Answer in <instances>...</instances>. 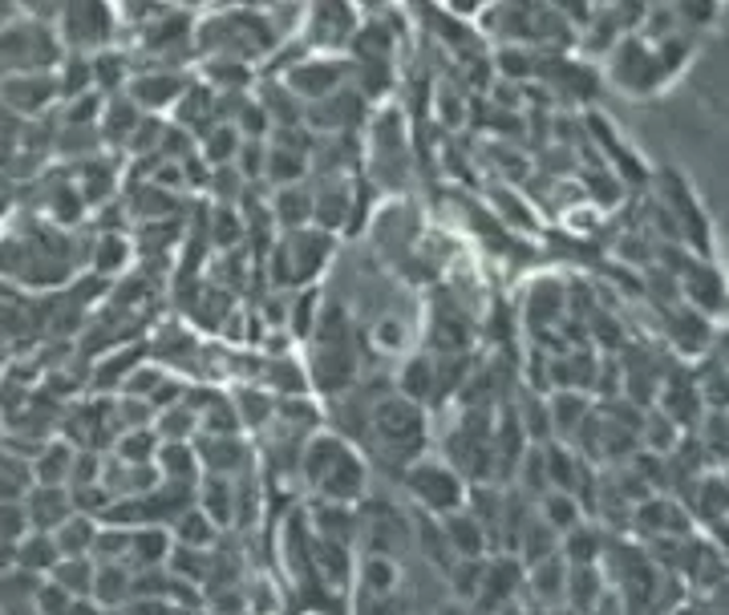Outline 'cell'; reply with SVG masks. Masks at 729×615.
<instances>
[{
  "mask_svg": "<svg viewBox=\"0 0 729 615\" xmlns=\"http://www.w3.org/2000/svg\"><path fill=\"white\" fill-rule=\"evenodd\" d=\"M57 37H53L50 29L41 25H0V74L9 69V77H21V74H41V69H50L57 62Z\"/></svg>",
  "mask_w": 729,
  "mask_h": 615,
  "instance_id": "obj_1",
  "label": "cell"
},
{
  "mask_svg": "<svg viewBox=\"0 0 729 615\" xmlns=\"http://www.w3.org/2000/svg\"><path fill=\"white\" fill-rule=\"evenodd\" d=\"M352 65L345 62H333V57H313V62L304 65H292L289 74H284V86H289V94L296 101H308V106H316V101H325L337 94V86L349 77Z\"/></svg>",
  "mask_w": 729,
  "mask_h": 615,
  "instance_id": "obj_2",
  "label": "cell"
},
{
  "mask_svg": "<svg viewBox=\"0 0 729 615\" xmlns=\"http://www.w3.org/2000/svg\"><path fill=\"white\" fill-rule=\"evenodd\" d=\"M410 490H414V498L429 510H438V515H454V510H463V482L438 462H417L410 474H405Z\"/></svg>",
  "mask_w": 729,
  "mask_h": 615,
  "instance_id": "obj_3",
  "label": "cell"
},
{
  "mask_svg": "<svg viewBox=\"0 0 729 615\" xmlns=\"http://www.w3.org/2000/svg\"><path fill=\"white\" fill-rule=\"evenodd\" d=\"M661 202H665L668 219L681 227V235L693 239L697 248H705V243H709V219H705V211L697 207L693 190L685 187V178H677V175L661 178Z\"/></svg>",
  "mask_w": 729,
  "mask_h": 615,
  "instance_id": "obj_4",
  "label": "cell"
},
{
  "mask_svg": "<svg viewBox=\"0 0 729 615\" xmlns=\"http://www.w3.org/2000/svg\"><path fill=\"white\" fill-rule=\"evenodd\" d=\"M373 429H378V438L390 450H405V446H414L422 438V414H417V405L410 397H390V402H381L373 409Z\"/></svg>",
  "mask_w": 729,
  "mask_h": 615,
  "instance_id": "obj_5",
  "label": "cell"
},
{
  "mask_svg": "<svg viewBox=\"0 0 729 615\" xmlns=\"http://www.w3.org/2000/svg\"><path fill=\"white\" fill-rule=\"evenodd\" d=\"M357 13L352 9H340V4H320V9H308V29L304 37L313 41L316 50H345L352 37H357Z\"/></svg>",
  "mask_w": 729,
  "mask_h": 615,
  "instance_id": "obj_6",
  "label": "cell"
},
{
  "mask_svg": "<svg viewBox=\"0 0 729 615\" xmlns=\"http://www.w3.org/2000/svg\"><path fill=\"white\" fill-rule=\"evenodd\" d=\"M53 98H62V89H57V77H50V74L0 77V101L13 106L17 113H37V110H45Z\"/></svg>",
  "mask_w": 729,
  "mask_h": 615,
  "instance_id": "obj_7",
  "label": "cell"
},
{
  "mask_svg": "<svg viewBox=\"0 0 729 615\" xmlns=\"http://www.w3.org/2000/svg\"><path fill=\"white\" fill-rule=\"evenodd\" d=\"M187 77L171 74V69H151L130 81V94H134V106L139 110H166V106H178V98L187 94Z\"/></svg>",
  "mask_w": 729,
  "mask_h": 615,
  "instance_id": "obj_8",
  "label": "cell"
},
{
  "mask_svg": "<svg viewBox=\"0 0 729 615\" xmlns=\"http://www.w3.org/2000/svg\"><path fill=\"white\" fill-rule=\"evenodd\" d=\"M325 252H328V231H313V227H304V231H292L289 243H284V252L280 260H289V279H308L316 267L325 264Z\"/></svg>",
  "mask_w": 729,
  "mask_h": 615,
  "instance_id": "obj_9",
  "label": "cell"
},
{
  "mask_svg": "<svg viewBox=\"0 0 729 615\" xmlns=\"http://www.w3.org/2000/svg\"><path fill=\"white\" fill-rule=\"evenodd\" d=\"M361 482H364V470H361V462H357V453L340 450L337 458H333V465H328L325 474H320V482H316V486L325 490L333 503H349V498H357Z\"/></svg>",
  "mask_w": 729,
  "mask_h": 615,
  "instance_id": "obj_10",
  "label": "cell"
},
{
  "mask_svg": "<svg viewBox=\"0 0 729 615\" xmlns=\"http://www.w3.org/2000/svg\"><path fill=\"white\" fill-rule=\"evenodd\" d=\"M65 29H77L74 37H65L69 45L86 50V45H106L110 41V9L101 4H77L65 13Z\"/></svg>",
  "mask_w": 729,
  "mask_h": 615,
  "instance_id": "obj_11",
  "label": "cell"
},
{
  "mask_svg": "<svg viewBox=\"0 0 729 615\" xmlns=\"http://www.w3.org/2000/svg\"><path fill=\"white\" fill-rule=\"evenodd\" d=\"M29 523H33V527H41V530H57L65 523V518L74 515V510H69V490L65 486H37L33 490V498H29Z\"/></svg>",
  "mask_w": 729,
  "mask_h": 615,
  "instance_id": "obj_12",
  "label": "cell"
},
{
  "mask_svg": "<svg viewBox=\"0 0 729 615\" xmlns=\"http://www.w3.org/2000/svg\"><path fill=\"white\" fill-rule=\"evenodd\" d=\"M313 190L308 187H280L276 199H272V215H276L280 227H289V231H304V227H313Z\"/></svg>",
  "mask_w": 729,
  "mask_h": 615,
  "instance_id": "obj_13",
  "label": "cell"
},
{
  "mask_svg": "<svg viewBox=\"0 0 729 615\" xmlns=\"http://www.w3.org/2000/svg\"><path fill=\"white\" fill-rule=\"evenodd\" d=\"M527 579H531V591H535V600L552 607V603H559V595L567 591V559L559 551L547 554V559H540V563H531Z\"/></svg>",
  "mask_w": 729,
  "mask_h": 615,
  "instance_id": "obj_14",
  "label": "cell"
},
{
  "mask_svg": "<svg viewBox=\"0 0 729 615\" xmlns=\"http://www.w3.org/2000/svg\"><path fill=\"white\" fill-rule=\"evenodd\" d=\"M308 171V154L296 151V146H268V166H264V178H272L276 187H296Z\"/></svg>",
  "mask_w": 729,
  "mask_h": 615,
  "instance_id": "obj_15",
  "label": "cell"
},
{
  "mask_svg": "<svg viewBox=\"0 0 729 615\" xmlns=\"http://www.w3.org/2000/svg\"><path fill=\"white\" fill-rule=\"evenodd\" d=\"M17 563L25 567V571H53V567L62 563L57 539H53L50 530H41V535H25V539L17 542Z\"/></svg>",
  "mask_w": 729,
  "mask_h": 615,
  "instance_id": "obj_16",
  "label": "cell"
},
{
  "mask_svg": "<svg viewBox=\"0 0 729 615\" xmlns=\"http://www.w3.org/2000/svg\"><path fill=\"white\" fill-rule=\"evenodd\" d=\"M53 539H57V551H62L65 559H81V554L98 542V530H94L89 515H69L62 527L53 530Z\"/></svg>",
  "mask_w": 729,
  "mask_h": 615,
  "instance_id": "obj_17",
  "label": "cell"
},
{
  "mask_svg": "<svg viewBox=\"0 0 729 615\" xmlns=\"http://www.w3.org/2000/svg\"><path fill=\"white\" fill-rule=\"evenodd\" d=\"M567 603H572V612L576 615H588L596 607V595H600V579L591 567H572L567 563Z\"/></svg>",
  "mask_w": 729,
  "mask_h": 615,
  "instance_id": "obj_18",
  "label": "cell"
},
{
  "mask_svg": "<svg viewBox=\"0 0 729 615\" xmlns=\"http://www.w3.org/2000/svg\"><path fill=\"white\" fill-rule=\"evenodd\" d=\"M203 515L211 518L215 527H224L227 518L236 515V486L227 482V477L215 474L211 482H203Z\"/></svg>",
  "mask_w": 729,
  "mask_h": 615,
  "instance_id": "obj_19",
  "label": "cell"
},
{
  "mask_svg": "<svg viewBox=\"0 0 729 615\" xmlns=\"http://www.w3.org/2000/svg\"><path fill=\"white\" fill-rule=\"evenodd\" d=\"M130 551H134L139 567H159L171 551V539H166L163 527H142L130 535Z\"/></svg>",
  "mask_w": 729,
  "mask_h": 615,
  "instance_id": "obj_20",
  "label": "cell"
},
{
  "mask_svg": "<svg viewBox=\"0 0 729 615\" xmlns=\"http://www.w3.org/2000/svg\"><path fill=\"white\" fill-rule=\"evenodd\" d=\"M543 523L552 530H576L579 527V503L567 494V490H552L547 498H543Z\"/></svg>",
  "mask_w": 729,
  "mask_h": 615,
  "instance_id": "obj_21",
  "label": "cell"
},
{
  "mask_svg": "<svg viewBox=\"0 0 729 615\" xmlns=\"http://www.w3.org/2000/svg\"><path fill=\"white\" fill-rule=\"evenodd\" d=\"M159 465H163L166 477H175V482H183V486H187L203 462H199V453H191L183 441H171V446H163V450H159Z\"/></svg>",
  "mask_w": 729,
  "mask_h": 615,
  "instance_id": "obj_22",
  "label": "cell"
},
{
  "mask_svg": "<svg viewBox=\"0 0 729 615\" xmlns=\"http://www.w3.org/2000/svg\"><path fill=\"white\" fill-rule=\"evenodd\" d=\"M53 583L69 595H86V591H94V571H89L86 559H62L53 567Z\"/></svg>",
  "mask_w": 729,
  "mask_h": 615,
  "instance_id": "obj_23",
  "label": "cell"
},
{
  "mask_svg": "<svg viewBox=\"0 0 729 615\" xmlns=\"http://www.w3.org/2000/svg\"><path fill=\"white\" fill-rule=\"evenodd\" d=\"M178 539H183V547H191V551H203V542L215 539V523L203 510H183L178 515Z\"/></svg>",
  "mask_w": 729,
  "mask_h": 615,
  "instance_id": "obj_24",
  "label": "cell"
},
{
  "mask_svg": "<svg viewBox=\"0 0 729 615\" xmlns=\"http://www.w3.org/2000/svg\"><path fill=\"white\" fill-rule=\"evenodd\" d=\"M402 397H410V402H426L429 393H434V369H429V361H410L405 364V373H402Z\"/></svg>",
  "mask_w": 729,
  "mask_h": 615,
  "instance_id": "obj_25",
  "label": "cell"
},
{
  "mask_svg": "<svg viewBox=\"0 0 729 615\" xmlns=\"http://www.w3.org/2000/svg\"><path fill=\"white\" fill-rule=\"evenodd\" d=\"M89 65H94V81H98V86H106V89H118L130 77L127 57H122V53H106V50H101Z\"/></svg>",
  "mask_w": 729,
  "mask_h": 615,
  "instance_id": "obj_26",
  "label": "cell"
},
{
  "mask_svg": "<svg viewBox=\"0 0 729 615\" xmlns=\"http://www.w3.org/2000/svg\"><path fill=\"white\" fill-rule=\"evenodd\" d=\"M572 567H591L596 559V535L588 523H579L576 530H567V551H559Z\"/></svg>",
  "mask_w": 729,
  "mask_h": 615,
  "instance_id": "obj_27",
  "label": "cell"
},
{
  "mask_svg": "<svg viewBox=\"0 0 729 615\" xmlns=\"http://www.w3.org/2000/svg\"><path fill=\"white\" fill-rule=\"evenodd\" d=\"M94 595L101 603H122L127 595H134V587H127V575L118 567H106V571H94Z\"/></svg>",
  "mask_w": 729,
  "mask_h": 615,
  "instance_id": "obj_28",
  "label": "cell"
},
{
  "mask_svg": "<svg viewBox=\"0 0 729 615\" xmlns=\"http://www.w3.org/2000/svg\"><path fill=\"white\" fill-rule=\"evenodd\" d=\"M29 510L21 503H0V542H21L29 535Z\"/></svg>",
  "mask_w": 729,
  "mask_h": 615,
  "instance_id": "obj_29",
  "label": "cell"
},
{
  "mask_svg": "<svg viewBox=\"0 0 729 615\" xmlns=\"http://www.w3.org/2000/svg\"><path fill=\"white\" fill-rule=\"evenodd\" d=\"M127 239L122 235H106L98 248V272H118V267L127 264Z\"/></svg>",
  "mask_w": 729,
  "mask_h": 615,
  "instance_id": "obj_30",
  "label": "cell"
},
{
  "mask_svg": "<svg viewBox=\"0 0 729 615\" xmlns=\"http://www.w3.org/2000/svg\"><path fill=\"white\" fill-rule=\"evenodd\" d=\"M268 381L276 385L280 393H304V377H301V369L292 361H276V364H268Z\"/></svg>",
  "mask_w": 729,
  "mask_h": 615,
  "instance_id": "obj_31",
  "label": "cell"
},
{
  "mask_svg": "<svg viewBox=\"0 0 729 615\" xmlns=\"http://www.w3.org/2000/svg\"><path fill=\"white\" fill-rule=\"evenodd\" d=\"M364 583H369V591L385 595V591H393V583H398V571H393L385 559H369V563H364Z\"/></svg>",
  "mask_w": 729,
  "mask_h": 615,
  "instance_id": "obj_32",
  "label": "cell"
},
{
  "mask_svg": "<svg viewBox=\"0 0 729 615\" xmlns=\"http://www.w3.org/2000/svg\"><path fill=\"white\" fill-rule=\"evenodd\" d=\"M151 450H154V438L151 433H127V438L118 441V453H122V458H127V462H146V458H151Z\"/></svg>",
  "mask_w": 729,
  "mask_h": 615,
  "instance_id": "obj_33",
  "label": "cell"
},
{
  "mask_svg": "<svg viewBox=\"0 0 729 615\" xmlns=\"http://www.w3.org/2000/svg\"><path fill=\"white\" fill-rule=\"evenodd\" d=\"M215 227H219V231H215V239H219V243H231V239H239V215L231 211V207H219V215H215Z\"/></svg>",
  "mask_w": 729,
  "mask_h": 615,
  "instance_id": "obj_34",
  "label": "cell"
},
{
  "mask_svg": "<svg viewBox=\"0 0 729 615\" xmlns=\"http://www.w3.org/2000/svg\"><path fill=\"white\" fill-rule=\"evenodd\" d=\"M163 421H166V438L171 441H178L183 438V433H191V429H195V417L187 414V409H175V414H163Z\"/></svg>",
  "mask_w": 729,
  "mask_h": 615,
  "instance_id": "obj_35",
  "label": "cell"
},
{
  "mask_svg": "<svg viewBox=\"0 0 729 615\" xmlns=\"http://www.w3.org/2000/svg\"><path fill=\"white\" fill-rule=\"evenodd\" d=\"M547 615H567V612H547Z\"/></svg>",
  "mask_w": 729,
  "mask_h": 615,
  "instance_id": "obj_36",
  "label": "cell"
}]
</instances>
